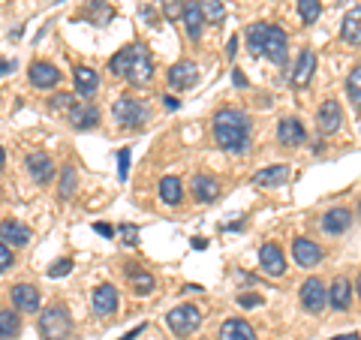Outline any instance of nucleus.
I'll list each match as a JSON object with an SVG mask.
<instances>
[{
  "label": "nucleus",
  "instance_id": "nucleus-1",
  "mask_svg": "<svg viewBox=\"0 0 361 340\" xmlns=\"http://www.w3.org/2000/svg\"><path fill=\"white\" fill-rule=\"evenodd\" d=\"M214 142L220 145L223 151H232V154H244L253 142V123L250 115L241 109H220L214 115Z\"/></svg>",
  "mask_w": 361,
  "mask_h": 340
},
{
  "label": "nucleus",
  "instance_id": "nucleus-2",
  "mask_svg": "<svg viewBox=\"0 0 361 340\" xmlns=\"http://www.w3.org/2000/svg\"><path fill=\"white\" fill-rule=\"evenodd\" d=\"M39 334L42 340H66L73 334V316L66 304H49L39 313Z\"/></svg>",
  "mask_w": 361,
  "mask_h": 340
},
{
  "label": "nucleus",
  "instance_id": "nucleus-3",
  "mask_svg": "<svg viewBox=\"0 0 361 340\" xmlns=\"http://www.w3.org/2000/svg\"><path fill=\"white\" fill-rule=\"evenodd\" d=\"M111 115H115V121L121 123V127H142L145 121H148V103L133 94H123L115 106H111Z\"/></svg>",
  "mask_w": 361,
  "mask_h": 340
},
{
  "label": "nucleus",
  "instance_id": "nucleus-4",
  "mask_svg": "<svg viewBox=\"0 0 361 340\" xmlns=\"http://www.w3.org/2000/svg\"><path fill=\"white\" fill-rule=\"evenodd\" d=\"M151 78H154V58H151L148 45L135 42L130 70H127V82H130L133 87H148V85H151Z\"/></svg>",
  "mask_w": 361,
  "mask_h": 340
},
{
  "label": "nucleus",
  "instance_id": "nucleus-5",
  "mask_svg": "<svg viewBox=\"0 0 361 340\" xmlns=\"http://www.w3.org/2000/svg\"><path fill=\"white\" fill-rule=\"evenodd\" d=\"M166 322H169V328H172L178 337H187V334H193L196 328L202 325V310L196 308V304H178V308L169 310Z\"/></svg>",
  "mask_w": 361,
  "mask_h": 340
},
{
  "label": "nucleus",
  "instance_id": "nucleus-6",
  "mask_svg": "<svg viewBox=\"0 0 361 340\" xmlns=\"http://www.w3.org/2000/svg\"><path fill=\"white\" fill-rule=\"evenodd\" d=\"M262 54H265L271 63H277V66L286 63V58H289V37H286L283 28H277V25H268V28H265Z\"/></svg>",
  "mask_w": 361,
  "mask_h": 340
},
{
  "label": "nucleus",
  "instance_id": "nucleus-7",
  "mask_svg": "<svg viewBox=\"0 0 361 340\" xmlns=\"http://www.w3.org/2000/svg\"><path fill=\"white\" fill-rule=\"evenodd\" d=\"M325 304H329V289H325V283L319 277H307L301 283V308L310 310V313H319V310H325Z\"/></svg>",
  "mask_w": 361,
  "mask_h": 340
},
{
  "label": "nucleus",
  "instance_id": "nucleus-8",
  "mask_svg": "<svg viewBox=\"0 0 361 340\" xmlns=\"http://www.w3.org/2000/svg\"><path fill=\"white\" fill-rule=\"evenodd\" d=\"M66 121H70V127L73 130H94L97 123H99V109L90 103V99H78V103L66 111Z\"/></svg>",
  "mask_w": 361,
  "mask_h": 340
},
{
  "label": "nucleus",
  "instance_id": "nucleus-9",
  "mask_svg": "<svg viewBox=\"0 0 361 340\" xmlns=\"http://www.w3.org/2000/svg\"><path fill=\"white\" fill-rule=\"evenodd\" d=\"M166 82H169V87H172V90H190V87L199 82V66L193 61L172 63V66H169Z\"/></svg>",
  "mask_w": 361,
  "mask_h": 340
},
{
  "label": "nucleus",
  "instance_id": "nucleus-10",
  "mask_svg": "<svg viewBox=\"0 0 361 340\" xmlns=\"http://www.w3.org/2000/svg\"><path fill=\"white\" fill-rule=\"evenodd\" d=\"M316 123H319V133L322 135H334L337 130L343 127V109L337 99H325V103L319 106V111H316Z\"/></svg>",
  "mask_w": 361,
  "mask_h": 340
},
{
  "label": "nucleus",
  "instance_id": "nucleus-11",
  "mask_svg": "<svg viewBox=\"0 0 361 340\" xmlns=\"http://www.w3.org/2000/svg\"><path fill=\"white\" fill-rule=\"evenodd\" d=\"M9 296H13V304L21 313H37L42 308V296L33 283H16V286L9 289Z\"/></svg>",
  "mask_w": 361,
  "mask_h": 340
},
{
  "label": "nucleus",
  "instance_id": "nucleus-12",
  "mask_svg": "<svg viewBox=\"0 0 361 340\" xmlns=\"http://www.w3.org/2000/svg\"><path fill=\"white\" fill-rule=\"evenodd\" d=\"M25 163H27V172L37 184H49L54 178V172H58V166H54V160L45 151H30Z\"/></svg>",
  "mask_w": 361,
  "mask_h": 340
},
{
  "label": "nucleus",
  "instance_id": "nucleus-13",
  "mask_svg": "<svg viewBox=\"0 0 361 340\" xmlns=\"http://www.w3.org/2000/svg\"><path fill=\"white\" fill-rule=\"evenodd\" d=\"M190 190H193V199L199 202V205H211V202H217L223 196L220 190V181L214 175H193V184H190Z\"/></svg>",
  "mask_w": 361,
  "mask_h": 340
},
{
  "label": "nucleus",
  "instance_id": "nucleus-14",
  "mask_svg": "<svg viewBox=\"0 0 361 340\" xmlns=\"http://www.w3.org/2000/svg\"><path fill=\"white\" fill-rule=\"evenodd\" d=\"M259 265H262L265 274L280 277L286 271V256H283V250H280L274 241H265L262 247H259Z\"/></svg>",
  "mask_w": 361,
  "mask_h": 340
},
{
  "label": "nucleus",
  "instance_id": "nucleus-15",
  "mask_svg": "<svg viewBox=\"0 0 361 340\" xmlns=\"http://www.w3.org/2000/svg\"><path fill=\"white\" fill-rule=\"evenodd\" d=\"M322 247L310 241V238H295L292 241V259L301 265V268H313V265H319L322 262Z\"/></svg>",
  "mask_w": 361,
  "mask_h": 340
},
{
  "label": "nucleus",
  "instance_id": "nucleus-16",
  "mask_svg": "<svg viewBox=\"0 0 361 340\" xmlns=\"http://www.w3.org/2000/svg\"><path fill=\"white\" fill-rule=\"evenodd\" d=\"M277 142L283 148H301L307 142V130H304V123L298 118H283L277 127Z\"/></svg>",
  "mask_w": 361,
  "mask_h": 340
},
{
  "label": "nucleus",
  "instance_id": "nucleus-17",
  "mask_svg": "<svg viewBox=\"0 0 361 340\" xmlns=\"http://www.w3.org/2000/svg\"><path fill=\"white\" fill-rule=\"evenodd\" d=\"M30 85L39 90H49L54 85H61V70L49 61H33L30 63Z\"/></svg>",
  "mask_w": 361,
  "mask_h": 340
},
{
  "label": "nucleus",
  "instance_id": "nucleus-18",
  "mask_svg": "<svg viewBox=\"0 0 361 340\" xmlns=\"http://www.w3.org/2000/svg\"><path fill=\"white\" fill-rule=\"evenodd\" d=\"M353 211L349 208H329L322 214V232L325 235H343V232H349V226H353Z\"/></svg>",
  "mask_w": 361,
  "mask_h": 340
},
{
  "label": "nucleus",
  "instance_id": "nucleus-19",
  "mask_svg": "<svg viewBox=\"0 0 361 340\" xmlns=\"http://www.w3.org/2000/svg\"><path fill=\"white\" fill-rule=\"evenodd\" d=\"M180 21H184L187 28V37L190 40H202V30H205V16H202V9L196 0H184V6H180Z\"/></svg>",
  "mask_w": 361,
  "mask_h": 340
},
{
  "label": "nucleus",
  "instance_id": "nucleus-20",
  "mask_svg": "<svg viewBox=\"0 0 361 340\" xmlns=\"http://www.w3.org/2000/svg\"><path fill=\"white\" fill-rule=\"evenodd\" d=\"M118 304H121V298H118V289L111 286V283H99L94 289V313L97 316H111L118 310Z\"/></svg>",
  "mask_w": 361,
  "mask_h": 340
},
{
  "label": "nucleus",
  "instance_id": "nucleus-21",
  "mask_svg": "<svg viewBox=\"0 0 361 340\" xmlns=\"http://www.w3.org/2000/svg\"><path fill=\"white\" fill-rule=\"evenodd\" d=\"M0 241L13 247H27L30 244V229L21 220H0Z\"/></svg>",
  "mask_w": 361,
  "mask_h": 340
},
{
  "label": "nucleus",
  "instance_id": "nucleus-22",
  "mask_svg": "<svg viewBox=\"0 0 361 340\" xmlns=\"http://www.w3.org/2000/svg\"><path fill=\"white\" fill-rule=\"evenodd\" d=\"M316 73V51L310 49H304L298 54V61H295V73H292V85L295 87H307L310 85V78Z\"/></svg>",
  "mask_w": 361,
  "mask_h": 340
},
{
  "label": "nucleus",
  "instance_id": "nucleus-23",
  "mask_svg": "<svg viewBox=\"0 0 361 340\" xmlns=\"http://www.w3.org/2000/svg\"><path fill=\"white\" fill-rule=\"evenodd\" d=\"M329 304L334 310H349V304H353V283H349V277H334V283L329 286Z\"/></svg>",
  "mask_w": 361,
  "mask_h": 340
},
{
  "label": "nucleus",
  "instance_id": "nucleus-24",
  "mask_svg": "<svg viewBox=\"0 0 361 340\" xmlns=\"http://www.w3.org/2000/svg\"><path fill=\"white\" fill-rule=\"evenodd\" d=\"M73 82H75V94L90 99L97 94V87H99V75H97V70H90V66H75Z\"/></svg>",
  "mask_w": 361,
  "mask_h": 340
},
{
  "label": "nucleus",
  "instance_id": "nucleus-25",
  "mask_svg": "<svg viewBox=\"0 0 361 340\" xmlns=\"http://www.w3.org/2000/svg\"><path fill=\"white\" fill-rule=\"evenodd\" d=\"M289 181V166H268V169H259L253 175V184L256 187H283Z\"/></svg>",
  "mask_w": 361,
  "mask_h": 340
},
{
  "label": "nucleus",
  "instance_id": "nucleus-26",
  "mask_svg": "<svg viewBox=\"0 0 361 340\" xmlns=\"http://www.w3.org/2000/svg\"><path fill=\"white\" fill-rule=\"evenodd\" d=\"M217 340H256L253 325L247 320H226L220 325V337Z\"/></svg>",
  "mask_w": 361,
  "mask_h": 340
},
{
  "label": "nucleus",
  "instance_id": "nucleus-27",
  "mask_svg": "<svg viewBox=\"0 0 361 340\" xmlns=\"http://www.w3.org/2000/svg\"><path fill=\"white\" fill-rule=\"evenodd\" d=\"M127 280H130V286H133L135 296H151L154 286H157L154 274H151V271H145L142 265H130V271H127Z\"/></svg>",
  "mask_w": 361,
  "mask_h": 340
},
{
  "label": "nucleus",
  "instance_id": "nucleus-28",
  "mask_svg": "<svg viewBox=\"0 0 361 340\" xmlns=\"http://www.w3.org/2000/svg\"><path fill=\"white\" fill-rule=\"evenodd\" d=\"M341 37H343V42L353 45V49H358V45H361V9L358 6L349 9V16L343 18Z\"/></svg>",
  "mask_w": 361,
  "mask_h": 340
},
{
  "label": "nucleus",
  "instance_id": "nucleus-29",
  "mask_svg": "<svg viewBox=\"0 0 361 340\" xmlns=\"http://www.w3.org/2000/svg\"><path fill=\"white\" fill-rule=\"evenodd\" d=\"M160 199H163V205H169V208L180 205V199H184V184H180V178L166 175L160 181Z\"/></svg>",
  "mask_w": 361,
  "mask_h": 340
},
{
  "label": "nucleus",
  "instance_id": "nucleus-30",
  "mask_svg": "<svg viewBox=\"0 0 361 340\" xmlns=\"http://www.w3.org/2000/svg\"><path fill=\"white\" fill-rule=\"evenodd\" d=\"M85 18L90 21V25H97V28H106L111 18H115V9H111L109 0H94L90 4V9L85 13Z\"/></svg>",
  "mask_w": 361,
  "mask_h": 340
},
{
  "label": "nucleus",
  "instance_id": "nucleus-31",
  "mask_svg": "<svg viewBox=\"0 0 361 340\" xmlns=\"http://www.w3.org/2000/svg\"><path fill=\"white\" fill-rule=\"evenodd\" d=\"M265 21H256V25H250L247 28V51L253 54V58H262V40H265Z\"/></svg>",
  "mask_w": 361,
  "mask_h": 340
},
{
  "label": "nucleus",
  "instance_id": "nucleus-32",
  "mask_svg": "<svg viewBox=\"0 0 361 340\" xmlns=\"http://www.w3.org/2000/svg\"><path fill=\"white\" fill-rule=\"evenodd\" d=\"M21 332V316L16 310H0V340H13Z\"/></svg>",
  "mask_w": 361,
  "mask_h": 340
},
{
  "label": "nucleus",
  "instance_id": "nucleus-33",
  "mask_svg": "<svg viewBox=\"0 0 361 340\" xmlns=\"http://www.w3.org/2000/svg\"><path fill=\"white\" fill-rule=\"evenodd\" d=\"M133 49H135V42H133V45H123V49L115 54V58L109 61V73H111V75H121V78H127L130 61H133Z\"/></svg>",
  "mask_w": 361,
  "mask_h": 340
},
{
  "label": "nucleus",
  "instance_id": "nucleus-34",
  "mask_svg": "<svg viewBox=\"0 0 361 340\" xmlns=\"http://www.w3.org/2000/svg\"><path fill=\"white\" fill-rule=\"evenodd\" d=\"M75 187H78V172H75V166H63L61 169V190H58V196L63 202H70L75 196Z\"/></svg>",
  "mask_w": 361,
  "mask_h": 340
},
{
  "label": "nucleus",
  "instance_id": "nucleus-35",
  "mask_svg": "<svg viewBox=\"0 0 361 340\" xmlns=\"http://www.w3.org/2000/svg\"><path fill=\"white\" fill-rule=\"evenodd\" d=\"M202 16H205V21H211V25H220V21L226 18V6L223 0H196Z\"/></svg>",
  "mask_w": 361,
  "mask_h": 340
},
{
  "label": "nucleus",
  "instance_id": "nucleus-36",
  "mask_svg": "<svg viewBox=\"0 0 361 340\" xmlns=\"http://www.w3.org/2000/svg\"><path fill=\"white\" fill-rule=\"evenodd\" d=\"M346 94H349L353 109H358L361 106V70L358 66H353V73H349V78H346Z\"/></svg>",
  "mask_w": 361,
  "mask_h": 340
},
{
  "label": "nucleus",
  "instance_id": "nucleus-37",
  "mask_svg": "<svg viewBox=\"0 0 361 340\" xmlns=\"http://www.w3.org/2000/svg\"><path fill=\"white\" fill-rule=\"evenodd\" d=\"M319 13H322L319 0H298V16H301L304 25H313V21L319 18Z\"/></svg>",
  "mask_w": 361,
  "mask_h": 340
},
{
  "label": "nucleus",
  "instance_id": "nucleus-38",
  "mask_svg": "<svg viewBox=\"0 0 361 340\" xmlns=\"http://www.w3.org/2000/svg\"><path fill=\"white\" fill-rule=\"evenodd\" d=\"M75 103H78L75 94H54V97L49 99V109H51V111H61V115H66V111H70Z\"/></svg>",
  "mask_w": 361,
  "mask_h": 340
},
{
  "label": "nucleus",
  "instance_id": "nucleus-39",
  "mask_svg": "<svg viewBox=\"0 0 361 340\" xmlns=\"http://www.w3.org/2000/svg\"><path fill=\"white\" fill-rule=\"evenodd\" d=\"M160 6H163L166 21L178 25V21H180V6H184V0H160Z\"/></svg>",
  "mask_w": 361,
  "mask_h": 340
},
{
  "label": "nucleus",
  "instance_id": "nucleus-40",
  "mask_svg": "<svg viewBox=\"0 0 361 340\" xmlns=\"http://www.w3.org/2000/svg\"><path fill=\"white\" fill-rule=\"evenodd\" d=\"M13 262H16V256H13V247L0 241V274H4V271H9V268H13Z\"/></svg>",
  "mask_w": 361,
  "mask_h": 340
},
{
  "label": "nucleus",
  "instance_id": "nucleus-41",
  "mask_svg": "<svg viewBox=\"0 0 361 340\" xmlns=\"http://www.w3.org/2000/svg\"><path fill=\"white\" fill-rule=\"evenodd\" d=\"M118 178H121V181L130 178V151H127V148L118 151Z\"/></svg>",
  "mask_w": 361,
  "mask_h": 340
},
{
  "label": "nucleus",
  "instance_id": "nucleus-42",
  "mask_svg": "<svg viewBox=\"0 0 361 340\" xmlns=\"http://www.w3.org/2000/svg\"><path fill=\"white\" fill-rule=\"evenodd\" d=\"M73 271V259H58L51 268H49V277H66Z\"/></svg>",
  "mask_w": 361,
  "mask_h": 340
},
{
  "label": "nucleus",
  "instance_id": "nucleus-43",
  "mask_svg": "<svg viewBox=\"0 0 361 340\" xmlns=\"http://www.w3.org/2000/svg\"><path fill=\"white\" fill-rule=\"evenodd\" d=\"M121 235H123V244H127V247H135V244H139V229H135V226H121Z\"/></svg>",
  "mask_w": 361,
  "mask_h": 340
},
{
  "label": "nucleus",
  "instance_id": "nucleus-44",
  "mask_svg": "<svg viewBox=\"0 0 361 340\" xmlns=\"http://www.w3.org/2000/svg\"><path fill=\"white\" fill-rule=\"evenodd\" d=\"M238 304L241 308H259V304H262V296H238Z\"/></svg>",
  "mask_w": 361,
  "mask_h": 340
},
{
  "label": "nucleus",
  "instance_id": "nucleus-45",
  "mask_svg": "<svg viewBox=\"0 0 361 340\" xmlns=\"http://www.w3.org/2000/svg\"><path fill=\"white\" fill-rule=\"evenodd\" d=\"M94 232L103 235V238H115V226H109V223H94Z\"/></svg>",
  "mask_w": 361,
  "mask_h": 340
},
{
  "label": "nucleus",
  "instance_id": "nucleus-46",
  "mask_svg": "<svg viewBox=\"0 0 361 340\" xmlns=\"http://www.w3.org/2000/svg\"><path fill=\"white\" fill-rule=\"evenodd\" d=\"M235 54H238V37H229V42H226V58H235Z\"/></svg>",
  "mask_w": 361,
  "mask_h": 340
},
{
  "label": "nucleus",
  "instance_id": "nucleus-47",
  "mask_svg": "<svg viewBox=\"0 0 361 340\" xmlns=\"http://www.w3.org/2000/svg\"><path fill=\"white\" fill-rule=\"evenodd\" d=\"M232 82H235V87H247V78L241 70H232Z\"/></svg>",
  "mask_w": 361,
  "mask_h": 340
},
{
  "label": "nucleus",
  "instance_id": "nucleus-48",
  "mask_svg": "<svg viewBox=\"0 0 361 340\" xmlns=\"http://www.w3.org/2000/svg\"><path fill=\"white\" fill-rule=\"evenodd\" d=\"M142 332H145V325H135V328H133V332H127V334H123L121 340H135V337H139Z\"/></svg>",
  "mask_w": 361,
  "mask_h": 340
},
{
  "label": "nucleus",
  "instance_id": "nucleus-49",
  "mask_svg": "<svg viewBox=\"0 0 361 340\" xmlns=\"http://www.w3.org/2000/svg\"><path fill=\"white\" fill-rule=\"evenodd\" d=\"M163 99H166V109H169V111H175V109L180 106V99H175L172 94H169V97H163Z\"/></svg>",
  "mask_w": 361,
  "mask_h": 340
},
{
  "label": "nucleus",
  "instance_id": "nucleus-50",
  "mask_svg": "<svg viewBox=\"0 0 361 340\" xmlns=\"http://www.w3.org/2000/svg\"><path fill=\"white\" fill-rule=\"evenodd\" d=\"M193 247H196V250H205V247H208V238H193Z\"/></svg>",
  "mask_w": 361,
  "mask_h": 340
},
{
  "label": "nucleus",
  "instance_id": "nucleus-51",
  "mask_svg": "<svg viewBox=\"0 0 361 340\" xmlns=\"http://www.w3.org/2000/svg\"><path fill=\"white\" fill-rule=\"evenodd\" d=\"M9 70H16V63H9V61H4V63H0V75H6Z\"/></svg>",
  "mask_w": 361,
  "mask_h": 340
},
{
  "label": "nucleus",
  "instance_id": "nucleus-52",
  "mask_svg": "<svg viewBox=\"0 0 361 340\" xmlns=\"http://www.w3.org/2000/svg\"><path fill=\"white\" fill-rule=\"evenodd\" d=\"M331 340H358V334L353 332V334H341V337H331Z\"/></svg>",
  "mask_w": 361,
  "mask_h": 340
},
{
  "label": "nucleus",
  "instance_id": "nucleus-53",
  "mask_svg": "<svg viewBox=\"0 0 361 340\" xmlns=\"http://www.w3.org/2000/svg\"><path fill=\"white\" fill-rule=\"evenodd\" d=\"M184 292H205V289L196 286V283H190V286H184Z\"/></svg>",
  "mask_w": 361,
  "mask_h": 340
},
{
  "label": "nucleus",
  "instance_id": "nucleus-54",
  "mask_svg": "<svg viewBox=\"0 0 361 340\" xmlns=\"http://www.w3.org/2000/svg\"><path fill=\"white\" fill-rule=\"evenodd\" d=\"M4 163H6V154H4V148H0V169H4Z\"/></svg>",
  "mask_w": 361,
  "mask_h": 340
}]
</instances>
